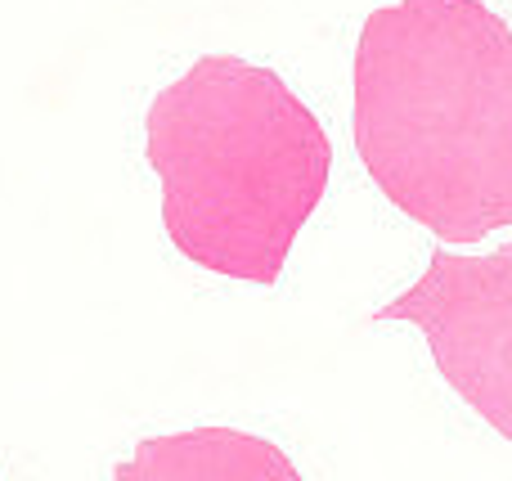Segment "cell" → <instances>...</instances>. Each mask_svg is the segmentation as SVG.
<instances>
[{
    "instance_id": "obj_1",
    "label": "cell",
    "mask_w": 512,
    "mask_h": 481,
    "mask_svg": "<svg viewBox=\"0 0 512 481\" xmlns=\"http://www.w3.org/2000/svg\"><path fill=\"white\" fill-rule=\"evenodd\" d=\"M355 153L441 243L512 225V27L481 0H396L355 45Z\"/></svg>"
},
{
    "instance_id": "obj_2",
    "label": "cell",
    "mask_w": 512,
    "mask_h": 481,
    "mask_svg": "<svg viewBox=\"0 0 512 481\" xmlns=\"http://www.w3.org/2000/svg\"><path fill=\"white\" fill-rule=\"evenodd\" d=\"M162 225L194 266L279 284L292 239L328 189L333 144L288 81L234 54H203L149 108Z\"/></svg>"
},
{
    "instance_id": "obj_3",
    "label": "cell",
    "mask_w": 512,
    "mask_h": 481,
    "mask_svg": "<svg viewBox=\"0 0 512 481\" xmlns=\"http://www.w3.org/2000/svg\"><path fill=\"white\" fill-rule=\"evenodd\" d=\"M418 324L441 378L512 441V243L490 257L432 252V266L373 324Z\"/></svg>"
},
{
    "instance_id": "obj_4",
    "label": "cell",
    "mask_w": 512,
    "mask_h": 481,
    "mask_svg": "<svg viewBox=\"0 0 512 481\" xmlns=\"http://www.w3.org/2000/svg\"><path fill=\"white\" fill-rule=\"evenodd\" d=\"M113 481H301L274 441L234 428H194L135 446Z\"/></svg>"
}]
</instances>
